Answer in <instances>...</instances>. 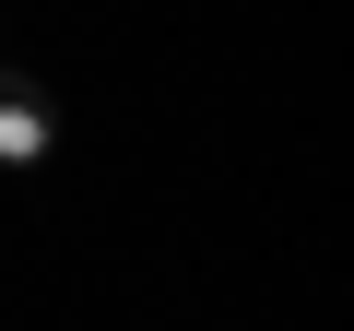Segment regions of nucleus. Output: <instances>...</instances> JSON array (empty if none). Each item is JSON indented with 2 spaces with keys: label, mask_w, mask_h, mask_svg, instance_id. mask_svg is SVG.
<instances>
[{
  "label": "nucleus",
  "mask_w": 354,
  "mask_h": 331,
  "mask_svg": "<svg viewBox=\"0 0 354 331\" xmlns=\"http://www.w3.org/2000/svg\"><path fill=\"white\" fill-rule=\"evenodd\" d=\"M0 142H12V154L36 142V95H24V83H0Z\"/></svg>",
  "instance_id": "1"
}]
</instances>
